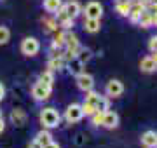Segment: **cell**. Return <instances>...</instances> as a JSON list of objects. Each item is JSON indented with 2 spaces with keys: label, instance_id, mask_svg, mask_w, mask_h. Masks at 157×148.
I'll return each instance as SVG.
<instances>
[{
  "label": "cell",
  "instance_id": "obj_21",
  "mask_svg": "<svg viewBox=\"0 0 157 148\" xmlns=\"http://www.w3.org/2000/svg\"><path fill=\"white\" fill-rule=\"evenodd\" d=\"M67 68L70 70L73 75H78L80 72H82V63L78 61L77 57H73V59H70V61L67 63Z\"/></svg>",
  "mask_w": 157,
  "mask_h": 148
},
{
  "label": "cell",
  "instance_id": "obj_6",
  "mask_svg": "<svg viewBox=\"0 0 157 148\" xmlns=\"http://www.w3.org/2000/svg\"><path fill=\"white\" fill-rule=\"evenodd\" d=\"M51 87L44 86V84H40V82H37L33 87H32V96H33L35 101H45V99H49L51 96Z\"/></svg>",
  "mask_w": 157,
  "mask_h": 148
},
{
  "label": "cell",
  "instance_id": "obj_36",
  "mask_svg": "<svg viewBox=\"0 0 157 148\" xmlns=\"http://www.w3.org/2000/svg\"><path fill=\"white\" fill-rule=\"evenodd\" d=\"M28 148H42V145H40V143H37V141L33 139V141L28 145Z\"/></svg>",
  "mask_w": 157,
  "mask_h": 148
},
{
  "label": "cell",
  "instance_id": "obj_8",
  "mask_svg": "<svg viewBox=\"0 0 157 148\" xmlns=\"http://www.w3.org/2000/svg\"><path fill=\"white\" fill-rule=\"evenodd\" d=\"M65 47L67 51H70L72 54H77L78 49H80V42H78V37L73 31H65Z\"/></svg>",
  "mask_w": 157,
  "mask_h": 148
},
{
  "label": "cell",
  "instance_id": "obj_17",
  "mask_svg": "<svg viewBox=\"0 0 157 148\" xmlns=\"http://www.w3.org/2000/svg\"><path fill=\"white\" fill-rule=\"evenodd\" d=\"M39 82L52 89V86H54V73H52L51 70H45V72H42V73L39 75Z\"/></svg>",
  "mask_w": 157,
  "mask_h": 148
},
{
  "label": "cell",
  "instance_id": "obj_12",
  "mask_svg": "<svg viewBox=\"0 0 157 148\" xmlns=\"http://www.w3.org/2000/svg\"><path fill=\"white\" fill-rule=\"evenodd\" d=\"M47 68L51 72H61V70L67 68V61L61 56H52L49 59V63H47Z\"/></svg>",
  "mask_w": 157,
  "mask_h": 148
},
{
  "label": "cell",
  "instance_id": "obj_30",
  "mask_svg": "<svg viewBox=\"0 0 157 148\" xmlns=\"http://www.w3.org/2000/svg\"><path fill=\"white\" fill-rule=\"evenodd\" d=\"M98 110H101V112H107V110H110V101H108V96H101L100 98Z\"/></svg>",
  "mask_w": 157,
  "mask_h": 148
},
{
  "label": "cell",
  "instance_id": "obj_14",
  "mask_svg": "<svg viewBox=\"0 0 157 148\" xmlns=\"http://www.w3.org/2000/svg\"><path fill=\"white\" fill-rule=\"evenodd\" d=\"M155 63H154V59H152V56H145L141 57L140 61V70L143 72V73H152V72H155Z\"/></svg>",
  "mask_w": 157,
  "mask_h": 148
},
{
  "label": "cell",
  "instance_id": "obj_11",
  "mask_svg": "<svg viewBox=\"0 0 157 148\" xmlns=\"http://www.w3.org/2000/svg\"><path fill=\"white\" fill-rule=\"evenodd\" d=\"M65 9H67L68 17H72V19H77V17L82 14V7H80V4H78L77 0L67 2V4H65Z\"/></svg>",
  "mask_w": 157,
  "mask_h": 148
},
{
  "label": "cell",
  "instance_id": "obj_18",
  "mask_svg": "<svg viewBox=\"0 0 157 148\" xmlns=\"http://www.w3.org/2000/svg\"><path fill=\"white\" fill-rule=\"evenodd\" d=\"M131 2L133 0H124V2H115V11H117L119 16L128 17L129 9H131Z\"/></svg>",
  "mask_w": 157,
  "mask_h": 148
},
{
  "label": "cell",
  "instance_id": "obj_27",
  "mask_svg": "<svg viewBox=\"0 0 157 148\" xmlns=\"http://www.w3.org/2000/svg\"><path fill=\"white\" fill-rule=\"evenodd\" d=\"M9 39H11V31H9V28H7V26H0V46L7 44Z\"/></svg>",
  "mask_w": 157,
  "mask_h": 148
},
{
  "label": "cell",
  "instance_id": "obj_23",
  "mask_svg": "<svg viewBox=\"0 0 157 148\" xmlns=\"http://www.w3.org/2000/svg\"><path fill=\"white\" fill-rule=\"evenodd\" d=\"M11 119H12V122L16 125H23L25 124V120H26V115H25V112L23 110H14L11 113Z\"/></svg>",
  "mask_w": 157,
  "mask_h": 148
},
{
  "label": "cell",
  "instance_id": "obj_19",
  "mask_svg": "<svg viewBox=\"0 0 157 148\" xmlns=\"http://www.w3.org/2000/svg\"><path fill=\"white\" fill-rule=\"evenodd\" d=\"M61 6H63L61 0H44V9L47 12H51V14H54Z\"/></svg>",
  "mask_w": 157,
  "mask_h": 148
},
{
  "label": "cell",
  "instance_id": "obj_40",
  "mask_svg": "<svg viewBox=\"0 0 157 148\" xmlns=\"http://www.w3.org/2000/svg\"><path fill=\"white\" fill-rule=\"evenodd\" d=\"M141 4H148V2H150V0H140Z\"/></svg>",
  "mask_w": 157,
  "mask_h": 148
},
{
  "label": "cell",
  "instance_id": "obj_13",
  "mask_svg": "<svg viewBox=\"0 0 157 148\" xmlns=\"http://www.w3.org/2000/svg\"><path fill=\"white\" fill-rule=\"evenodd\" d=\"M141 145L145 148H155L157 139H155V131H147L141 134Z\"/></svg>",
  "mask_w": 157,
  "mask_h": 148
},
{
  "label": "cell",
  "instance_id": "obj_4",
  "mask_svg": "<svg viewBox=\"0 0 157 148\" xmlns=\"http://www.w3.org/2000/svg\"><path fill=\"white\" fill-rule=\"evenodd\" d=\"M75 82H77V87L80 91H91V89H94V79H93V75L86 73V72H80L78 75H75Z\"/></svg>",
  "mask_w": 157,
  "mask_h": 148
},
{
  "label": "cell",
  "instance_id": "obj_22",
  "mask_svg": "<svg viewBox=\"0 0 157 148\" xmlns=\"http://www.w3.org/2000/svg\"><path fill=\"white\" fill-rule=\"evenodd\" d=\"M75 57H77V59L82 63V65H84V63H87L91 57H93V52H91L89 49H84V47H80V49H78V52L75 54Z\"/></svg>",
  "mask_w": 157,
  "mask_h": 148
},
{
  "label": "cell",
  "instance_id": "obj_5",
  "mask_svg": "<svg viewBox=\"0 0 157 148\" xmlns=\"http://www.w3.org/2000/svg\"><path fill=\"white\" fill-rule=\"evenodd\" d=\"M86 17H91V19H101L103 16V6H101L100 2H89V4H86V7L82 9Z\"/></svg>",
  "mask_w": 157,
  "mask_h": 148
},
{
  "label": "cell",
  "instance_id": "obj_42",
  "mask_svg": "<svg viewBox=\"0 0 157 148\" xmlns=\"http://www.w3.org/2000/svg\"><path fill=\"white\" fill-rule=\"evenodd\" d=\"M115 2H124V0H115Z\"/></svg>",
  "mask_w": 157,
  "mask_h": 148
},
{
  "label": "cell",
  "instance_id": "obj_15",
  "mask_svg": "<svg viewBox=\"0 0 157 148\" xmlns=\"http://www.w3.org/2000/svg\"><path fill=\"white\" fill-rule=\"evenodd\" d=\"M84 28H86V31H89V33H98V31H100V28H101L100 19L84 17Z\"/></svg>",
  "mask_w": 157,
  "mask_h": 148
},
{
  "label": "cell",
  "instance_id": "obj_16",
  "mask_svg": "<svg viewBox=\"0 0 157 148\" xmlns=\"http://www.w3.org/2000/svg\"><path fill=\"white\" fill-rule=\"evenodd\" d=\"M35 141L37 143H40V145H42V146H44V145H47V143H51L52 141V134H51L49 132V129H42V131H39L37 132V134H35V138H33Z\"/></svg>",
  "mask_w": 157,
  "mask_h": 148
},
{
  "label": "cell",
  "instance_id": "obj_45",
  "mask_svg": "<svg viewBox=\"0 0 157 148\" xmlns=\"http://www.w3.org/2000/svg\"><path fill=\"white\" fill-rule=\"evenodd\" d=\"M155 148H157V146H155Z\"/></svg>",
  "mask_w": 157,
  "mask_h": 148
},
{
  "label": "cell",
  "instance_id": "obj_26",
  "mask_svg": "<svg viewBox=\"0 0 157 148\" xmlns=\"http://www.w3.org/2000/svg\"><path fill=\"white\" fill-rule=\"evenodd\" d=\"M103 115H105V112H101V110H96L94 113L91 115V124L94 125V127L101 125V122H103Z\"/></svg>",
  "mask_w": 157,
  "mask_h": 148
},
{
  "label": "cell",
  "instance_id": "obj_10",
  "mask_svg": "<svg viewBox=\"0 0 157 148\" xmlns=\"http://www.w3.org/2000/svg\"><path fill=\"white\" fill-rule=\"evenodd\" d=\"M103 127H107V129H115L119 125V115L112 110H107L105 115H103V122H101Z\"/></svg>",
  "mask_w": 157,
  "mask_h": 148
},
{
  "label": "cell",
  "instance_id": "obj_41",
  "mask_svg": "<svg viewBox=\"0 0 157 148\" xmlns=\"http://www.w3.org/2000/svg\"><path fill=\"white\" fill-rule=\"evenodd\" d=\"M2 117H4V115H2V110H0V119H2Z\"/></svg>",
  "mask_w": 157,
  "mask_h": 148
},
{
  "label": "cell",
  "instance_id": "obj_34",
  "mask_svg": "<svg viewBox=\"0 0 157 148\" xmlns=\"http://www.w3.org/2000/svg\"><path fill=\"white\" fill-rule=\"evenodd\" d=\"M4 96H6V87H4V84L0 82V101L4 99Z\"/></svg>",
  "mask_w": 157,
  "mask_h": 148
},
{
  "label": "cell",
  "instance_id": "obj_7",
  "mask_svg": "<svg viewBox=\"0 0 157 148\" xmlns=\"http://www.w3.org/2000/svg\"><path fill=\"white\" fill-rule=\"evenodd\" d=\"M105 92H107L108 98H119V96H122V92H124L122 82H121V80H117V79L108 80L107 87H105Z\"/></svg>",
  "mask_w": 157,
  "mask_h": 148
},
{
  "label": "cell",
  "instance_id": "obj_29",
  "mask_svg": "<svg viewBox=\"0 0 157 148\" xmlns=\"http://www.w3.org/2000/svg\"><path fill=\"white\" fill-rule=\"evenodd\" d=\"M80 106H82V112H84V115H87V117H91V115L96 112V106H94V105H91V103H87V101H84Z\"/></svg>",
  "mask_w": 157,
  "mask_h": 148
},
{
  "label": "cell",
  "instance_id": "obj_44",
  "mask_svg": "<svg viewBox=\"0 0 157 148\" xmlns=\"http://www.w3.org/2000/svg\"><path fill=\"white\" fill-rule=\"evenodd\" d=\"M155 70H157V66H155Z\"/></svg>",
  "mask_w": 157,
  "mask_h": 148
},
{
  "label": "cell",
  "instance_id": "obj_39",
  "mask_svg": "<svg viewBox=\"0 0 157 148\" xmlns=\"http://www.w3.org/2000/svg\"><path fill=\"white\" fill-rule=\"evenodd\" d=\"M152 59H154V63L157 65V51H154V52H152Z\"/></svg>",
  "mask_w": 157,
  "mask_h": 148
},
{
  "label": "cell",
  "instance_id": "obj_20",
  "mask_svg": "<svg viewBox=\"0 0 157 148\" xmlns=\"http://www.w3.org/2000/svg\"><path fill=\"white\" fill-rule=\"evenodd\" d=\"M138 24H140L141 28H150L152 26V12H148L145 9V11L141 12L140 19H138Z\"/></svg>",
  "mask_w": 157,
  "mask_h": 148
},
{
  "label": "cell",
  "instance_id": "obj_37",
  "mask_svg": "<svg viewBox=\"0 0 157 148\" xmlns=\"http://www.w3.org/2000/svg\"><path fill=\"white\" fill-rule=\"evenodd\" d=\"M152 26H155V28H157V12L152 14Z\"/></svg>",
  "mask_w": 157,
  "mask_h": 148
},
{
  "label": "cell",
  "instance_id": "obj_32",
  "mask_svg": "<svg viewBox=\"0 0 157 148\" xmlns=\"http://www.w3.org/2000/svg\"><path fill=\"white\" fill-rule=\"evenodd\" d=\"M145 9L148 12H152V14H154V12H157V0H150L148 4H145Z\"/></svg>",
  "mask_w": 157,
  "mask_h": 148
},
{
  "label": "cell",
  "instance_id": "obj_9",
  "mask_svg": "<svg viewBox=\"0 0 157 148\" xmlns=\"http://www.w3.org/2000/svg\"><path fill=\"white\" fill-rule=\"evenodd\" d=\"M143 11H145V4H141L140 0H133V2H131V9H129V14H128L129 21L136 24Z\"/></svg>",
  "mask_w": 157,
  "mask_h": 148
},
{
  "label": "cell",
  "instance_id": "obj_33",
  "mask_svg": "<svg viewBox=\"0 0 157 148\" xmlns=\"http://www.w3.org/2000/svg\"><path fill=\"white\" fill-rule=\"evenodd\" d=\"M148 49H150V52L157 51V35H154L150 39V42H148Z\"/></svg>",
  "mask_w": 157,
  "mask_h": 148
},
{
  "label": "cell",
  "instance_id": "obj_28",
  "mask_svg": "<svg viewBox=\"0 0 157 148\" xmlns=\"http://www.w3.org/2000/svg\"><path fill=\"white\" fill-rule=\"evenodd\" d=\"M44 24L47 26L49 31H56L58 30V21L54 19V17H44Z\"/></svg>",
  "mask_w": 157,
  "mask_h": 148
},
{
  "label": "cell",
  "instance_id": "obj_31",
  "mask_svg": "<svg viewBox=\"0 0 157 148\" xmlns=\"http://www.w3.org/2000/svg\"><path fill=\"white\" fill-rule=\"evenodd\" d=\"M59 26H63L65 30H70V28H73V26H75V19H72V17H67L65 21H61V23H59Z\"/></svg>",
  "mask_w": 157,
  "mask_h": 148
},
{
  "label": "cell",
  "instance_id": "obj_43",
  "mask_svg": "<svg viewBox=\"0 0 157 148\" xmlns=\"http://www.w3.org/2000/svg\"><path fill=\"white\" fill-rule=\"evenodd\" d=\"M155 139H157V132H155Z\"/></svg>",
  "mask_w": 157,
  "mask_h": 148
},
{
  "label": "cell",
  "instance_id": "obj_3",
  "mask_svg": "<svg viewBox=\"0 0 157 148\" xmlns=\"http://www.w3.org/2000/svg\"><path fill=\"white\" fill-rule=\"evenodd\" d=\"M82 117H84V112H82V106L78 103H72L65 112V120L68 124H75L78 120H82Z\"/></svg>",
  "mask_w": 157,
  "mask_h": 148
},
{
  "label": "cell",
  "instance_id": "obj_1",
  "mask_svg": "<svg viewBox=\"0 0 157 148\" xmlns=\"http://www.w3.org/2000/svg\"><path fill=\"white\" fill-rule=\"evenodd\" d=\"M39 120L45 129H52V127H58V125L61 124V115H59V112H58L56 108L47 106V108L40 110Z\"/></svg>",
  "mask_w": 157,
  "mask_h": 148
},
{
  "label": "cell",
  "instance_id": "obj_25",
  "mask_svg": "<svg viewBox=\"0 0 157 148\" xmlns=\"http://www.w3.org/2000/svg\"><path fill=\"white\" fill-rule=\"evenodd\" d=\"M61 47H65V31L56 33V37L52 40V49H61Z\"/></svg>",
  "mask_w": 157,
  "mask_h": 148
},
{
  "label": "cell",
  "instance_id": "obj_38",
  "mask_svg": "<svg viewBox=\"0 0 157 148\" xmlns=\"http://www.w3.org/2000/svg\"><path fill=\"white\" fill-rule=\"evenodd\" d=\"M4 129H6V122H4V117L0 119V134L4 132Z\"/></svg>",
  "mask_w": 157,
  "mask_h": 148
},
{
  "label": "cell",
  "instance_id": "obj_2",
  "mask_svg": "<svg viewBox=\"0 0 157 148\" xmlns=\"http://www.w3.org/2000/svg\"><path fill=\"white\" fill-rule=\"evenodd\" d=\"M40 51V42L35 37H26L21 42V52L25 56H35Z\"/></svg>",
  "mask_w": 157,
  "mask_h": 148
},
{
  "label": "cell",
  "instance_id": "obj_24",
  "mask_svg": "<svg viewBox=\"0 0 157 148\" xmlns=\"http://www.w3.org/2000/svg\"><path fill=\"white\" fill-rule=\"evenodd\" d=\"M100 98H101V96L98 94V92H94L93 89L86 92V101H87V103H91V105H94V106H96V110H98V103H100Z\"/></svg>",
  "mask_w": 157,
  "mask_h": 148
},
{
  "label": "cell",
  "instance_id": "obj_35",
  "mask_svg": "<svg viewBox=\"0 0 157 148\" xmlns=\"http://www.w3.org/2000/svg\"><path fill=\"white\" fill-rule=\"evenodd\" d=\"M42 148H59V145H58V143H54V141H51V143H47V145H44Z\"/></svg>",
  "mask_w": 157,
  "mask_h": 148
}]
</instances>
